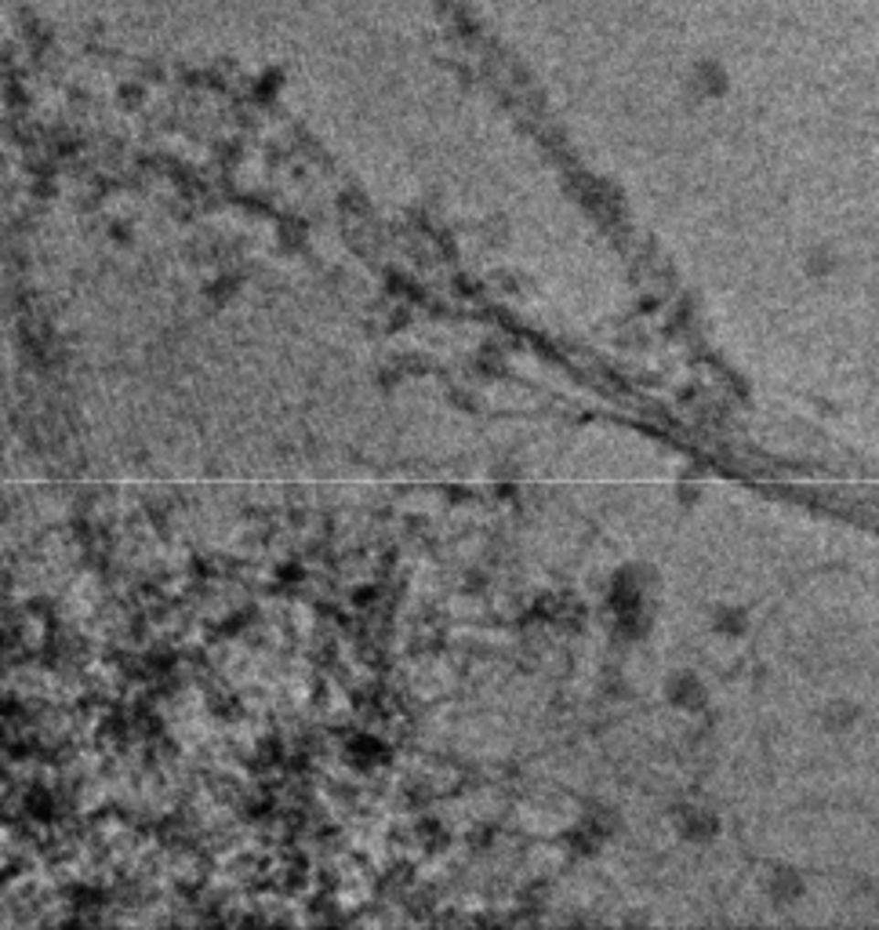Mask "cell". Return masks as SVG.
Listing matches in <instances>:
<instances>
[{
	"label": "cell",
	"mask_w": 879,
	"mask_h": 930,
	"mask_svg": "<svg viewBox=\"0 0 879 930\" xmlns=\"http://www.w3.org/2000/svg\"><path fill=\"white\" fill-rule=\"evenodd\" d=\"M669 702H672V705H680V709H698V705L705 702V687H702V680H698V676H691V672L672 676V680H669Z\"/></svg>",
	"instance_id": "cell-1"
},
{
	"label": "cell",
	"mask_w": 879,
	"mask_h": 930,
	"mask_svg": "<svg viewBox=\"0 0 879 930\" xmlns=\"http://www.w3.org/2000/svg\"><path fill=\"white\" fill-rule=\"evenodd\" d=\"M345 760L356 764V767H378L386 760V745L378 738H371V734H360V738H353L345 745Z\"/></svg>",
	"instance_id": "cell-2"
},
{
	"label": "cell",
	"mask_w": 879,
	"mask_h": 930,
	"mask_svg": "<svg viewBox=\"0 0 879 930\" xmlns=\"http://www.w3.org/2000/svg\"><path fill=\"white\" fill-rule=\"evenodd\" d=\"M770 894H774V902L778 905H789V902H796L800 894H803V880L792 872V869H778L774 876H770Z\"/></svg>",
	"instance_id": "cell-3"
},
{
	"label": "cell",
	"mask_w": 879,
	"mask_h": 930,
	"mask_svg": "<svg viewBox=\"0 0 879 930\" xmlns=\"http://www.w3.org/2000/svg\"><path fill=\"white\" fill-rule=\"evenodd\" d=\"M713 629L724 632V636H737V632L745 629V615H741L737 608H720L716 618H713Z\"/></svg>",
	"instance_id": "cell-4"
},
{
	"label": "cell",
	"mask_w": 879,
	"mask_h": 930,
	"mask_svg": "<svg viewBox=\"0 0 879 930\" xmlns=\"http://www.w3.org/2000/svg\"><path fill=\"white\" fill-rule=\"evenodd\" d=\"M29 810H51V799H48V792H40V788H37V792L29 796Z\"/></svg>",
	"instance_id": "cell-5"
}]
</instances>
